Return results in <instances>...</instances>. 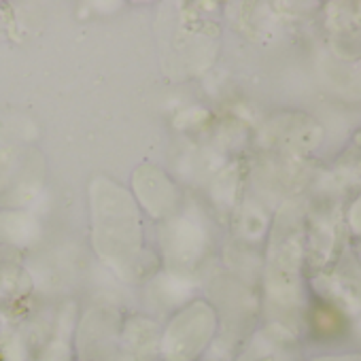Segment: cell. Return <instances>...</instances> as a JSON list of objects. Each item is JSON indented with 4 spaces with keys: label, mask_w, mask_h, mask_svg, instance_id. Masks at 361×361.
<instances>
[{
    "label": "cell",
    "mask_w": 361,
    "mask_h": 361,
    "mask_svg": "<svg viewBox=\"0 0 361 361\" xmlns=\"http://www.w3.org/2000/svg\"><path fill=\"white\" fill-rule=\"evenodd\" d=\"M0 361H3V353H0Z\"/></svg>",
    "instance_id": "cell-1"
}]
</instances>
